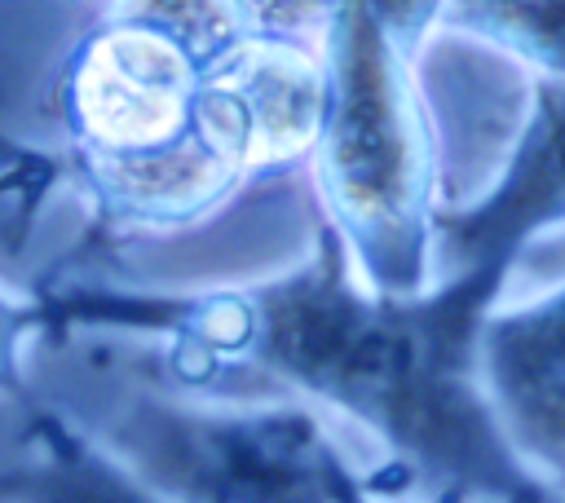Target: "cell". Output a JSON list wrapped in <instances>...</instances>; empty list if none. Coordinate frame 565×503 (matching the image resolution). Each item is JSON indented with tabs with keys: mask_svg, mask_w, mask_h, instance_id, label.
<instances>
[{
	"mask_svg": "<svg viewBox=\"0 0 565 503\" xmlns=\"http://www.w3.org/2000/svg\"><path fill=\"white\" fill-rule=\"evenodd\" d=\"M203 44L172 4H119L75 35L53 115L75 190L102 234H177L243 190L199 119Z\"/></svg>",
	"mask_w": 565,
	"mask_h": 503,
	"instance_id": "7a4b0ae2",
	"label": "cell"
},
{
	"mask_svg": "<svg viewBox=\"0 0 565 503\" xmlns=\"http://www.w3.org/2000/svg\"><path fill=\"white\" fill-rule=\"evenodd\" d=\"M441 4L322 9L327 110L309 154L322 229L349 278L384 300L424 291L433 265V132L411 57Z\"/></svg>",
	"mask_w": 565,
	"mask_h": 503,
	"instance_id": "3957f363",
	"label": "cell"
},
{
	"mask_svg": "<svg viewBox=\"0 0 565 503\" xmlns=\"http://www.w3.org/2000/svg\"><path fill=\"white\" fill-rule=\"evenodd\" d=\"M97 441L172 503H335L353 472L300 402L203 406L132 388Z\"/></svg>",
	"mask_w": 565,
	"mask_h": 503,
	"instance_id": "277c9868",
	"label": "cell"
},
{
	"mask_svg": "<svg viewBox=\"0 0 565 503\" xmlns=\"http://www.w3.org/2000/svg\"><path fill=\"white\" fill-rule=\"evenodd\" d=\"M4 503H172L137 481L93 432L57 410H31L22 454L0 472Z\"/></svg>",
	"mask_w": 565,
	"mask_h": 503,
	"instance_id": "ba28073f",
	"label": "cell"
},
{
	"mask_svg": "<svg viewBox=\"0 0 565 503\" xmlns=\"http://www.w3.org/2000/svg\"><path fill=\"white\" fill-rule=\"evenodd\" d=\"M561 225H565V79H539L530 128L503 181L477 207L437 212L433 243H446L455 274H477L503 287L525 243Z\"/></svg>",
	"mask_w": 565,
	"mask_h": 503,
	"instance_id": "52a82bcc",
	"label": "cell"
},
{
	"mask_svg": "<svg viewBox=\"0 0 565 503\" xmlns=\"http://www.w3.org/2000/svg\"><path fill=\"white\" fill-rule=\"evenodd\" d=\"M446 13L450 26L530 62L539 79H565V4H455Z\"/></svg>",
	"mask_w": 565,
	"mask_h": 503,
	"instance_id": "9c48e42d",
	"label": "cell"
},
{
	"mask_svg": "<svg viewBox=\"0 0 565 503\" xmlns=\"http://www.w3.org/2000/svg\"><path fill=\"white\" fill-rule=\"evenodd\" d=\"M472 375L521 468L565 490V287L521 309H490L472 340Z\"/></svg>",
	"mask_w": 565,
	"mask_h": 503,
	"instance_id": "8992f818",
	"label": "cell"
},
{
	"mask_svg": "<svg viewBox=\"0 0 565 503\" xmlns=\"http://www.w3.org/2000/svg\"><path fill=\"white\" fill-rule=\"evenodd\" d=\"M300 13L291 4H238L234 26L203 49L199 119L243 185L282 176L313 154L327 71L322 49L291 22Z\"/></svg>",
	"mask_w": 565,
	"mask_h": 503,
	"instance_id": "5b68a950",
	"label": "cell"
},
{
	"mask_svg": "<svg viewBox=\"0 0 565 503\" xmlns=\"http://www.w3.org/2000/svg\"><path fill=\"white\" fill-rule=\"evenodd\" d=\"M499 291L450 274L406 300L371 296L318 229L309 265L256 287L159 296L71 278L49 282L35 304L53 335H159L177 393L212 397L247 371L340 410L388 450L397 490L419 503H556L499 437L472 375V340Z\"/></svg>",
	"mask_w": 565,
	"mask_h": 503,
	"instance_id": "6da1fadb",
	"label": "cell"
},
{
	"mask_svg": "<svg viewBox=\"0 0 565 503\" xmlns=\"http://www.w3.org/2000/svg\"><path fill=\"white\" fill-rule=\"evenodd\" d=\"M335 503H384V499H380V494H371V490L349 472V477L340 481V490H335Z\"/></svg>",
	"mask_w": 565,
	"mask_h": 503,
	"instance_id": "8fae6325",
	"label": "cell"
},
{
	"mask_svg": "<svg viewBox=\"0 0 565 503\" xmlns=\"http://www.w3.org/2000/svg\"><path fill=\"white\" fill-rule=\"evenodd\" d=\"M44 331L35 296H13L0 287V402H26V344Z\"/></svg>",
	"mask_w": 565,
	"mask_h": 503,
	"instance_id": "30bf717a",
	"label": "cell"
}]
</instances>
